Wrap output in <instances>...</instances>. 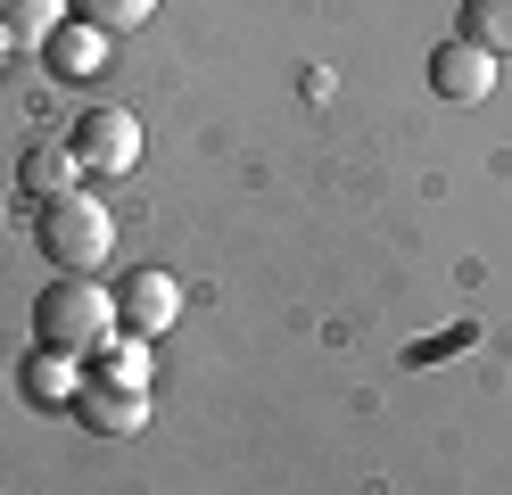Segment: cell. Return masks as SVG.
I'll return each mask as SVG.
<instances>
[{
	"mask_svg": "<svg viewBox=\"0 0 512 495\" xmlns=\"http://www.w3.org/2000/svg\"><path fill=\"white\" fill-rule=\"evenodd\" d=\"M116 289L100 273H58L42 297H34V347H58V355H91L100 339H116Z\"/></svg>",
	"mask_w": 512,
	"mask_h": 495,
	"instance_id": "cell-1",
	"label": "cell"
},
{
	"mask_svg": "<svg viewBox=\"0 0 512 495\" xmlns=\"http://www.w3.org/2000/svg\"><path fill=\"white\" fill-rule=\"evenodd\" d=\"M67 149H75V165H83V174L124 182V174L141 165V116H124V108H83Z\"/></svg>",
	"mask_w": 512,
	"mask_h": 495,
	"instance_id": "cell-3",
	"label": "cell"
},
{
	"mask_svg": "<svg viewBox=\"0 0 512 495\" xmlns=\"http://www.w3.org/2000/svg\"><path fill=\"white\" fill-rule=\"evenodd\" d=\"M83 380H91V372H83V355H58V347H34V355H25V372H17L25 405H42V413H67Z\"/></svg>",
	"mask_w": 512,
	"mask_h": 495,
	"instance_id": "cell-7",
	"label": "cell"
},
{
	"mask_svg": "<svg viewBox=\"0 0 512 495\" xmlns=\"http://www.w3.org/2000/svg\"><path fill=\"white\" fill-rule=\"evenodd\" d=\"M67 9H75L83 25H100L108 42H116V33H141V25L157 17V0H67Z\"/></svg>",
	"mask_w": 512,
	"mask_h": 495,
	"instance_id": "cell-13",
	"label": "cell"
},
{
	"mask_svg": "<svg viewBox=\"0 0 512 495\" xmlns=\"http://www.w3.org/2000/svg\"><path fill=\"white\" fill-rule=\"evenodd\" d=\"M67 413L91 429V438H133V429L149 421V388H108V380H83Z\"/></svg>",
	"mask_w": 512,
	"mask_h": 495,
	"instance_id": "cell-6",
	"label": "cell"
},
{
	"mask_svg": "<svg viewBox=\"0 0 512 495\" xmlns=\"http://www.w3.org/2000/svg\"><path fill=\"white\" fill-rule=\"evenodd\" d=\"M9 50H17V42H9V33H0V66H9Z\"/></svg>",
	"mask_w": 512,
	"mask_h": 495,
	"instance_id": "cell-14",
	"label": "cell"
},
{
	"mask_svg": "<svg viewBox=\"0 0 512 495\" xmlns=\"http://www.w3.org/2000/svg\"><path fill=\"white\" fill-rule=\"evenodd\" d=\"M430 91H438V99H455V108H479V99L496 91V58H488V50H471L463 33H446V42L430 50Z\"/></svg>",
	"mask_w": 512,
	"mask_h": 495,
	"instance_id": "cell-5",
	"label": "cell"
},
{
	"mask_svg": "<svg viewBox=\"0 0 512 495\" xmlns=\"http://www.w3.org/2000/svg\"><path fill=\"white\" fill-rule=\"evenodd\" d=\"M42 66H50L58 83H91V75L108 66V33H100V25H83V17H67V25L42 42Z\"/></svg>",
	"mask_w": 512,
	"mask_h": 495,
	"instance_id": "cell-8",
	"label": "cell"
},
{
	"mask_svg": "<svg viewBox=\"0 0 512 495\" xmlns=\"http://www.w3.org/2000/svg\"><path fill=\"white\" fill-rule=\"evenodd\" d=\"M34 231H42V256L58 264V273H100V264L116 256V215H108L91 190H67V198H50Z\"/></svg>",
	"mask_w": 512,
	"mask_h": 495,
	"instance_id": "cell-2",
	"label": "cell"
},
{
	"mask_svg": "<svg viewBox=\"0 0 512 495\" xmlns=\"http://www.w3.org/2000/svg\"><path fill=\"white\" fill-rule=\"evenodd\" d=\"M91 363H100L91 380H108V388H149V380H157V372H149V339H133V330L100 339V347H91Z\"/></svg>",
	"mask_w": 512,
	"mask_h": 495,
	"instance_id": "cell-10",
	"label": "cell"
},
{
	"mask_svg": "<svg viewBox=\"0 0 512 495\" xmlns=\"http://www.w3.org/2000/svg\"><path fill=\"white\" fill-rule=\"evenodd\" d=\"M182 314V281L157 273V264H133V273L116 281V322L133 330V339H157V330H174Z\"/></svg>",
	"mask_w": 512,
	"mask_h": 495,
	"instance_id": "cell-4",
	"label": "cell"
},
{
	"mask_svg": "<svg viewBox=\"0 0 512 495\" xmlns=\"http://www.w3.org/2000/svg\"><path fill=\"white\" fill-rule=\"evenodd\" d=\"M58 25H67V0H0V33L17 50H42Z\"/></svg>",
	"mask_w": 512,
	"mask_h": 495,
	"instance_id": "cell-12",
	"label": "cell"
},
{
	"mask_svg": "<svg viewBox=\"0 0 512 495\" xmlns=\"http://www.w3.org/2000/svg\"><path fill=\"white\" fill-rule=\"evenodd\" d=\"M17 182H25V198H34V207H50V198L83 190V165H75V149H58V141H34V149L17 157Z\"/></svg>",
	"mask_w": 512,
	"mask_h": 495,
	"instance_id": "cell-9",
	"label": "cell"
},
{
	"mask_svg": "<svg viewBox=\"0 0 512 495\" xmlns=\"http://www.w3.org/2000/svg\"><path fill=\"white\" fill-rule=\"evenodd\" d=\"M455 33H463L471 50H488V58L504 66V58H512V0H463Z\"/></svg>",
	"mask_w": 512,
	"mask_h": 495,
	"instance_id": "cell-11",
	"label": "cell"
}]
</instances>
